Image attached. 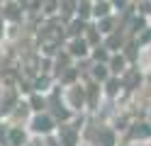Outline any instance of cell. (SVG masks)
Returning <instances> with one entry per match:
<instances>
[{
	"instance_id": "1",
	"label": "cell",
	"mask_w": 151,
	"mask_h": 146,
	"mask_svg": "<svg viewBox=\"0 0 151 146\" xmlns=\"http://www.w3.org/2000/svg\"><path fill=\"white\" fill-rule=\"evenodd\" d=\"M56 119H51V114L49 112H34V117H32V132L37 134V136H49V134H54L56 132Z\"/></svg>"
},
{
	"instance_id": "2",
	"label": "cell",
	"mask_w": 151,
	"mask_h": 146,
	"mask_svg": "<svg viewBox=\"0 0 151 146\" xmlns=\"http://www.w3.org/2000/svg\"><path fill=\"white\" fill-rule=\"evenodd\" d=\"M66 107L71 112H78V110L86 107V85L73 83V85L66 88Z\"/></svg>"
},
{
	"instance_id": "3",
	"label": "cell",
	"mask_w": 151,
	"mask_h": 146,
	"mask_svg": "<svg viewBox=\"0 0 151 146\" xmlns=\"http://www.w3.org/2000/svg\"><path fill=\"white\" fill-rule=\"evenodd\" d=\"M93 146H117V129L115 127H98V136Z\"/></svg>"
},
{
	"instance_id": "4",
	"label": "cell",
	"mask_w": 151,
	"mask_h": 146,
	"mask_svg": "<svg viewBox=\"0 0 151 146\" xmlns=\"http://www.w3.org/2000/svg\"><path fill=\"white\" fill-rule=\"evenodd\" d=\"M68 54H71L73 58H76V56L86 58V56H90V44H88L83 37H73V42L68 44Z\"/></svg>"
},
{
	"instance_id": "5",
	"label": "cell",
	"mask_w": 151,
	"mask_h": 146,
	"mask_svg": "<svg viewBox=\"0 0 151 146\" xmlns=\"http://www.w3.org/2000/svg\"><path fill=\"white\" fill-rule=\"evenodd\" d=\"M107 68H110V73H115V76H122L127 71V56L124 54H112L110 56V61H107Z\"/></svg>"
},
{
	"instance_id": "6",
	"label": "cell",
	"mask_w": 151,
	"mask_h": 146,
	"mask_svg": "<svg viewBox=\"0 0 151 146\" xmlns=\"http://www.w3.org/2000/svg\"><path fill=\"white\" fill-rule=\"evenodd\" d=\"M119 90H122V78H119V76H115V73H110V78L105 81V95L117 97V95H119Z\"/></svg>"
},
{
	"instance_id": "7",
	"label": "cell",
	"mask_w": 151,
	"mask_h": 146,
	"mask_svg": "<svg viewBox=\"0 0 151 146\" xmlns=\"http://www.w3.org/2000/svg\"><path fill=\"white\" fill-rule=\"evenodd\" d=\"M107 15H112V3H95L93 5V17H107Z\"/></svg>"
},
{
	"instance_id": "8",
	"label": "cell",
	"mask_w": 151,
	"mask_h": 146,
	"mask_svg": "<svg viewBox=\"0 0 151 146\" xmlns=\"http://www.w3.org/2000/svg\"><path fill=\"white\" fill-rule=\"evenodd\" d=\"M107 78H110V71H107V66L105 63H95V66H93V81H98V83H105L107 81Z\"/></svg>"
},
{
	"instance_id": "9",
	"label": "cell",
	"mask_w": 151,
	"mask_h": 146,
	"mask_svg": "<svg viewBox=\"0 0 151 146\" xmlns=\"http://www.w3.org/2000/svg\"><path fill=\"white\" fill-rule=\"evenodd\" d=\"M29 107H32V112H44L46 110V100L42 97V93H34L29 97Z\"/></svg>"
},
{
	"instance_id": "10",
	"label": "cell",
	"mask_w": 151,
	"mask_h": 146,
	"mask_svg": "<svg viewBox=\"0 0 151 146\" xmlns=\"http://www.w3.org/2000/svg\"><path fill=\"white\" fill-rule=\"evenodd\" d=\"M149 17H151V12H149Z\"/></svg>"
}]
</instances>
